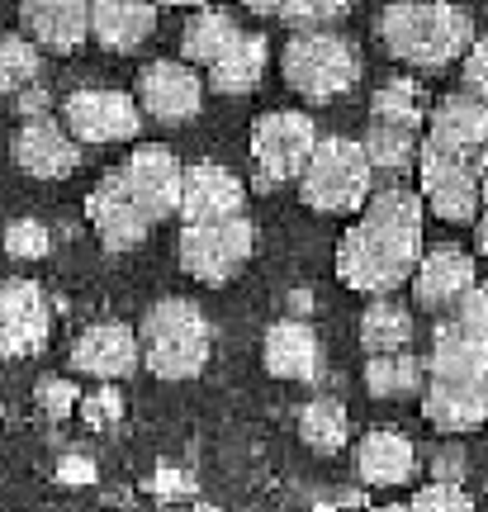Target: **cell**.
Masks as SVG:
<instances>
[{
	"mask_svg": "<svg viewBox=\"0 0 488 512\" xmlns=\"http://www.w3.org/2000/svg\"><path fill=\"white\" fill-rule=\"evenodd\" d=\"M48 228L34 219H15L5 228V252L19 256V261H38V256H48Z\"/></svg>",
	"mask_w": 488,
	"mask_h": 512,
	"instance_id": "cell-35",
	"label": "cell"
},
{
	"mask_svg": "<svg viewBox=\"0 0 488 512\" xmlns=\"http://www.w3.org/2000/svg\"><path fill=\"white\" fill-rule=\"evenodd\" d=\"M361 152H365V162H370V171L398 176V171H408V166L417 162L422 147H417V128L370 119V128H365V138H361Z\"/></svg>",
	"mask_w": 488,
	"mask_h": 512,
	"instance_id": "cell-26",
	"label": "cell"
},
{
	"mask_svg": "<svg viewBox=\"0 0 488 512\" xmlns=\"http://www.w3.org/2000/svg\"><path fill=\"white\" fill-rule=\"evenodd\" d=\"M19 24L34 48L76 53L91 38V0H19Z\"/></svg>",
	"mask_w": 488,
	"mask_h": 512,
	"instance_id": "cell-15",
	"label": "cell"
},
{
	"mask_svg": "<svg viewBox=\"0 0 488 512\" xmlns=\"http://www.w3.org/2000/svg\"><path fill=\"white\" fill-rule=\"evenodd\" d=\"M299 437H304V446H313L318 456H337L346 446V437H351L346 408L332 399L304 403V413H299Z\"/></svg>",
	"mask_w": 488,
	"mask_h": 512,
	"instance_id": "cell-29",
	"label": "cell"
},
{
	"mask_svg": "<svg viewBox=\"0 0 488 512\" xmlns=\"http://www.w3.org/2000/svg\"><path fill=\"white\" fill-rule=\"evenodd\" d=\"M242 204H247V185L237 181L228 166L195 162L181 171V204H176V214L185 223L233 219V214H242Z\"/></svg>",
	"mask_w": 488,
	"mask_h": 512,
	"instance_id": "cell-13",
	"label": "cell"
},
{
	"mask_svg": "<svg viewBox=\"0 0 488 512\" xmlns=\"http://www.w3.org/2000/svg\"><path fill=\"white\" fill-rule=\"evenodd\" d=\"M370 190H375V171L365 162L361 143L337 138V133L318 138L304 176H299V195H304L308 209H318V214H356V209H365Z\"/></svg>",
	"mask_w": 488,
	"mask_h": 512,
	"instance_id": "cell-4",
	"label": "cell"
},
{
	"mask_svg": "<svg viewBox=\"0 0 488 512\" xmlns=\"http://www.w3.org/2000/svg\"><path fill=\"white\" fill-rule=\"evenodd\" d=\"M157 5H204V0H157Z\"/></svg>",
	"mask_w": 488,
	"mask_h": 512,
	"instance_id": "cell-43",
	"label": "cell"
},
{
	"mask_svg": "<svg viewBox=\"0 0 488 512\" xmlns=\"http://www.w3.org/2000/svg\"><path fill=\"white\" fill-rule=\"evenodd\" d=\"M252 15H261V19H275V0H242Z\"/></svg>",
	"mask_w": 488,
	"mask_h": 512,
	"instance_id": "cell-41",
	"label": "cell"
},
{
	"mask_svg": "<svg viewBox=\"0 0 488 512\" xmlns=\"http://www.w3.org/2000/svg\"><path fill=\"white\" fill-rule=\"evenodd\" d=\"M38 399H43V408H48L53 418H62V413H72L76 389L67 380H43V384H38Z\"/></svg>",
	"mask_w": 488,
	"mask_h": 512,
	"instance_id": "cell-38",
	"label": "cell"
},
{
	"mask_svg": "<svg viewBox=\"0 0 488 512\" xmlns=\"http://www.w3.org/2000/svg\"><path fill=\"white\" fill-rule=\"evenodd\" d=\"M403 512H474L470 494L465 489H455L451 479H436V484H427V489H417L413 503Z\"/></svg>",
	"mask_w": 488,
	"mask_h": 512,
	"instance_id": "cell-34",
	"label": "cell"
},
{
	"mask_svg": "<svg viewBox=\"0 0 488 512\" xmlns=\"http://www.w3.org/2000/svg\"><path fill=\"white\" fill-rule=\"evenodd\" d=\"M427 370H432V380L484 384L488 389V337H479L474 328H465L460 318H455V323H441V328L432 332Z\"/></svg>",
	"mask_w": 488,
	"mask_h": 512,
	"instance_id": "cell-19",
	"label": "cell"
},
{
	"mask_svg": "<svg viewBox=\"0 0 488 512\" xmlns=\"http://www.w3.org/2000/svg\"><path fill=\"white\" fill-rule=\"evenodd\" d=\"M181 271L195 275L199 285H228L256 252V228L252 219H218V223H185L181 228Z\"/></svg>",
	"mask_w": 488,
	"mask_h": 512,
	"instance_id": "cell-6",
	"label": "cell"
},
{
	"mask_svg": "<svg viewBox=\"0 0 488 512\" xmlns=\"http://www.w3.org/2000/svg\"><path fill=\"white\" fill-rule=\"evenodd\" d=\"M285 86L304 100H337L361 81V57L342 34L327 29H299L280 53Z\"/></svg>",
	"mask_w": 488,
	"mask_h": 512,
	"instance_id": "cell-5",
	"label": "cell"
},
{
	"mask_svg": "<svg viewBox=\"0 0 488 512\" xmlns=\"http://www.w3.org/2000/svg\"><path fill=\"white\" fill-rule=\"evenodd\" d=\"M38 48L29 38H0V95H24L38 81Z\"/></svg>",
	"mask_w": 488,
	"mask_h": 512,
	"instance_id": "cell-31",
	"label": "cell"
},
{
	"mask_svg": "<svg viewBox=\"0 0 488 512\" xmlns=\"http://www.w3.org/2000/svg\"><path fill=\"white\" fill-rule=\"evenodd\" d=\"M237 34H242V29H237V19L228 15V10H195L190 24H185V34H181V53H185V62L209 67Z\"/></svg>",
	"mask_w": 488,
	"mask_h": 512,
	"instance_id": "cell-28",
	"label": "cell"
},
{
	"mask_svg": "<svg viewBox=\"0 0 488 512\" xmlns=\"http://www.w3.org/2000/svg\"><path fill=\"white\" fill-rule=\"evenodd\" d=\"M422 195L389 185L370 195L365 219L337 247V275L361 294H394L422 261Z\"/></svg>",
	"mask_w": 488,
	"mask_h": 512,
	"instance_id": "cell-1",
	"label": "cell"
},
{
	"mask_svg": "<svg viewBox=\"0 0 488 512\" xmlns=\"http://www.w3.org/2000/svg\"><path fill=\"white\" fill-rule=\"evenodd\" d=\"M417 470V451L413 441L403 437V432H365V441L356 446V475L365 484H375V489H394V484H408Z\"/></svg>",
	"mask_w": 488,
	"mask_h": 512,
	"instance_id": "cell-24",
	"label": "cell"
},
{
	"mask_svg": "<svg viewBox=\"0 0 488 512\" xmlns=\"http://www.w3.org/2000/svg\"><path fill=\"white\" fill-rule=\"evenodd\" d=\"M266 57H271V43L266 34H242L223 48V53L209 62V86L218 95H252L261 86V76H266Z\"/></svg>",
	"mask_w": 488,
	"mask_h": 512,
	"instance_id": "cell-25",
	"label": "cell"
},
{
	"mask_svg": "<svg viewBox=\"0 0 488 512\" xmlns=\"http://www.w3.org/2000/svg\"><path fill=\"white\" fill-rule=\"evenodd\" d=\"M62 128L76 143H128L143 128V110L124 91H72L62 100Z\"/></svg>",
	"mask_w": 488,
	"mask_h": 512,
	"instance_id": "cell-9",
	"label": "cell"
},
{
	"mask_svg": "<svg viewBox=\"0 0 488 512\" xmlns=\"http://www.w3.org/2000/svg\"><path fill=\"white\" fill-rule=\"evenodd\" d=\"M62 479H91V465H86V460H67V465H62Z\"/></svg>",
	"mask_w": 488,
	"mask_h": 512,
	"instance_id": "cell-40",
	"label": "cell"
},
{
	"mask_svg": "<svg viewBox=\"0 0 488 512\" xmlns=\"http://www.w3.org/2000/svg\"><path fill=\"white\" fill-rule=\"evenodd\" d=\"M380 43L408 67H451L474 43V19L451 0H389L380 15Z\"/></svg>",
	"mask_w": 488,
	"mask_h": 512,
	"instance_id": "cell-2",
	"label": "cell"
},
{
	"mask_svg": "<svg viewBox=\"0 0 488 512\" xmlns=\"http://www.w3.org/2000/svg\"><path fill=\"white\" fill-rule=\"evenodd\" d=\"M346 5L351 0H275V19H285L294 29H323L346 15Z\"/></svg>",
	"mask_w": 488,
	"mask_h": 512,
	"instance_id": "cell-33",
	"label": "cell"
},
{
	"mask_svg": "<svg viewBox=\"0 0 488 512\" xmlns=\"http://www.w3.org/2000/svg\"><path fill=\"white\" fill-rule=\"evenodd\" d=\"M408 280H413L417 309H427V313L455 309V304L479 285L474 256L465 252V247H432V252H422V261H417V271L408 275Z\"/></svg>",
	"mask_w": 488,
	"mask_h": 512,
	"instance_id": "cell-12",
	"label": "cell"
},
{
	"mask_svg": "<svg viewBox=\"0 0 488 512\" xmlns=\"http://www.w3.org/2000/svg\"><path fill=\"white\" fill-rule=\"evenodd\" d=\"M0 337H5L10 356H29L48 342V299L34 280L0 285Z\"/></svg>",
	"mask_w": 488,
	"mask_h": 512,
	"instance_id": "cell-20",
	"label": "cell"
},
{
	"mask_svg": "<svg viewBox=\"0 0 488 512\" xmlns=\"http://www.w3.org/2000/svg\"><path fill=\"white\" fill-rule=\"evenodd\" d=\"M0 356H10V347H5V337H0Z\"/></svg>",
	"mask_w": 488,
	"mask_h": 512,
	"instance_id": "cell-44",
	"label": "cell"
},
{
	"mask_svg": "<svg viewBox=\"0 0 488 512\" xmlns=\"http://www.w3.org/2000/svg\"><path fill=\"white\" fill-rule=\"evenodd\" d=\"M417 181H422L417 195H422V204L432 209L436 219H446V223L479 219V176H474L470 162L446 157V152L422 143V152H417Z\"/></svg>",
	"mask_w": 488,
	"mask_h": 512,
	"instance_id": "cell-8",
	"label": "cell"
},
{
	"mask_svg": "<svg viewBox=\"0 0 488 512\" xmlns=\"http://www.w3.org/2000/svg\"><path fill=\"white\" fill-rule=\"evenodd\" d=\"M266 370H271L275 380H318L323 375V347H318V332L299 323V318H285V323H275L266 332Z\"/></svg>",
	"mask_w": 488,
	"mask_h": 512,
	"instance_id": "cell-22",
	"label": "cell"
},
{
	"mask_svg": "<svg viewBox=\"0 0 488 512\" xmlns=\"http://www.w3.org/2000/svg\"><path fill=\"white\" fill-rule=\"evenodd\" d=\"M157 29V0H91V38L109 53L143 48Z\"/></svg>",
	"mask_w": 488,
	"mask_h": 512,
	"instance_id": "cell-21",
	"label": "cell"
},
{
	"mask_svg": "<svg viewBox=\"0 0 488 512\" xmlns=\"http://www.w3.org/2000/svg\"><path fill=\"white\" fill-rule=\"evenodd\" d=\"M138 351L157 380H195L209 366V318L190 299H162L138 328Z\"/></svg>",
	"mask_w": 488,
	"mask_h": 512,
	"instance_id": "cell-3",
	"label": "cell"
},
{
	"mask_svg": "<svg viewBox=\"0 0 488 512\" xmlns=\"http://www.w3.org/2000/svg\"><path fill=\"white\" fill-rule=\"evenodd\" d=\"M408 342H413V313L394 299H375L361 318V347L370 356H384V351H408Z\"/></svg>",
	"mask_w": 488,
	"mask_h": 512,
	"instance_id": "cell-27",
	"label": "cell"
},
{
	"mask_svg": "<svg viewBox=\"0 0 488 512\" xmlns=\"http://www.w3.org/2000/svg\"><path fill=\"white\" fill-rule=\"evenodd\" d=\"M86 219H91L95 238L105 242V252H133V247H143L147 233H152V219L128 200V190L119 185V176H109V181H100V190H91Z\"/></svg>",
	"mask_w": 488,
	"mask_h": 512,
	"instance_id": "cell-16",
	"label": "cell"
},
{
	"mask_svg": "<svg viewBox=\"0 0 488 512\" xmlns=\"http://www.w3.org/2000/svg\"><path fill=\"white\" fill-rule=\"evenodd\" d=\"M484 143H488V105L479 95H446V100L432 110L427 147L470 162V157L484 152Z\"/></svg>",
	"mask_w": 488,
	"mask_h": 512,
	"instance_id": "cell-17",
	"label": "cell"
},
{
	"mask_svg": "<svg viewBox=\"0 0 488 512\" xmlns=\"http://www.w3.org/2000/svg\"><path fill=\"white\" fill-rule=\"evenodd\" d=\"M370 119L417 128L422 124V95H417V86H408V81H389V86H380L375 100H370Z\"/></svg>",
	"mask_w": 488,
	"mask_h": 512,
	"instance_id": "cell-32",
	"label": "cell"
},
{
	"mask_svg": "<svg viewBox=\"0 0 488 512\" xmlns=\"http://www.w3.org/2000/svg\"><path fill=\"white\" fill-rule=\"evenodd\" d=\"M455 318H460L465 328H474L479 337H488V280L484 285H474V290L455 304Z\"/></svg>",
	"mask_w": 488,
	"mask_h": 512,
	"instance_id": "cell-37",
	"label": "cell"
},
{
	"mask_svg": "<svg viewBox=\"0 0 488 512\" xmlns=\"http://www.w3.org/2000/svg\"><path fill=\"white\" fill-rule=\"evenodd\" d=\"M76 162H81V143H76L67 128L48 119V114H34L24 119L15 133V166L34 181H62L72 176Z\"/></svg>",
	"mask_w": 488,
	"mask_h": 512,
	"instance_id": "cell-11",
	"label": "cell"
},
{
	"mask_svg": "<svg viewBox=\"0 0 488 512\" xmlns=\"http://www.w3.org/2000/svg\"><path fill=\"white\" fill-rule=\"evenodd\" d=\"M422 418L436 432H474L488 422V389L484 384H451L432 380L422 394Z\"/></svg>",
	"mask_w": 488,
	"mask_h": 512,
	"instance_id": "cell-23",
	"label": "cell"
},
{
	"mask_svg": "<svg viewBox=\"0 0 488 512\" xmlns=\"http://www.w3.org/2000/svg\"><path fill=\"white\" fill-rule=\"evenodd\" d=\"M474 223H479V252L488 256V204H484V214H479Z\"/></svg>",
	"mask_w": 488,
	"mask_h": 512,
	"instance_id": "cell-42",
	"label": "cell"
},
{
	"mask_svg": "<svg viewBox=\"0 0 488 512\" xmlns=\"http://www.w3.org/2000/svg\"><path fill=\"white\" fill-rule=\"evenodd\" d=\"M181 171L185 166L176 162L166 147H138L114 176H119V185L128 190V200L138 204L147 219L162 223V219H171L176 204H181Z\"/></svg>",
	"mask_w": 488,
	"mask_h": 512,
	"instance_id": "cell-10",
	"label": "cell"
},
{
	"mask_svg": "<svg viewBox=\"0 0 488 512\" xmlns=\"http://www.w3.org/2000/svg\"><path fill=\"white\" fill-rule=\"evenodd\" d=\"M138 332L128 323H95L76 337L72 347V370L95 375V380H124L138 370Z\"/></svg>",
	"mask_w": 488,
	"mask_h": 512,
	"instance_id": "cell-18",
	"label": "cell"
},
{
	"mask_svg": "<svg viewBox=\"0 0 488 512\" xmlns=\"http://www.w3.org/2000/svg\"><path fill=\"white\" fill-rule=\"evenodd\" d=\"M474 176H479V200L488 204V143H484V152H479V166H474Z\"/></svg>",
	"mask_w": 488,
	"mask_h": 512,
	"instance_id": "cell-39",
	"label": "cell"
},
{
	"mask_svg": "<svg viewBox=\"0 0 488 512\" xmlns=\"http://www.w3.org/2000/svg\"><path fill=\"white\" fill-rule=\"evenodd\" d=\"M422 361L408 356V351H384V356H370V366H365V389L375 394V399H403V394H417V384H422Z\"/></svg>",
	"mask_w": 488,
	"mask_h": 512,
	"instance_id": "cell-30",
	"label": "cell"
},
{
	"mask_svg": "<svg viewBox=\"0 0 488 512\" xmlns=\"http://www.w3.org/2000/svg\"><path fill=\"white\" fill-rule=\"evenodd\" d=\"M138 105L157 124H185L204 105V81L185 62H152L138 76Z\"/></svg>",
	"mask_w": 488,
	"mask_h": 512,
	"instance_id": "cell-14",
	"label": "cell"
},
{
	"mask_svg": "<svg viewBox=\"0 0 488 512\" xmlns=\"http://www.w3.org/2000/svg\"><path fill=\"white\" fill-rule=\"evenodd\" d=\"M380 512H403V508H380Z\"/></svg>",
	"mask_w": 488,
	"mask_h": 512,
	"instance_id": "cell-45",
	"label": "cell"
},
{
	"mask_svg": "<svg viewBox=\"0 0 488 512\" xmlns=\"http://www.w3.org/2000/svg\"><path fill=\"white\" fill-rule=\"evenodd\" d=\"M460 76H465V95L488 100V38H474L465 57H460Z\"/></svg>",
	"mask_w": 488,
	"mask_h": 512,
	"instance_id": "cell-36",
	"label": "cell"
},
{
	"mask_svg": "<svg viewBox=\"0 0 488 512\" xmlns=\"http://www.w3.org/2000/svg\"><path fill=\"white\" fill-rule=\"evenodd\" d=\"M318 147V128L299 110H271L261 114L252 128V162H256V185L275 190L285 181L304 176L308 157Z\"/></svg>",
	"mask_w": 488,
	"mask_h": 512,
	"instance_id": "cell-7",
	"label": "cell"
}]
</instances>
